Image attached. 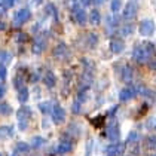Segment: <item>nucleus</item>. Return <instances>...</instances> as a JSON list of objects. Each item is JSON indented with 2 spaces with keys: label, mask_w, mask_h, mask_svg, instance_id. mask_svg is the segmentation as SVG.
<instances>
[{
  "label": "nucleus",
  "mask_w": 156,
  "mask_h": 156,
  "mask_svg": "<svg viewBox=\"0 0 156 156\" xmlns=\"http://www.w3.org/2000/svg\"><path fill=\"white\" fill-rule=\"evenodd\" d=\"M43 0H28V6H40Z\"/></svg>",
  "instance_id": "nucleus-31"
},
{
  "label": "nucleus",
  "mask_w": 156,
  "mask_h": 156,
  "mask_svg": "<svg viewBox=\"0 0 156 156\" xmlns=\"http://www.w3.org/2000/svg\"><path fill=\"white\" fill-rule=\"evenodd\" d=\"M100 20H101V13H100V11L98 9H92L91 12H89V23L91 24H100Z\"/></svg>",
  "instance_id": "nucleus-18"
},
{
  "label": "nucleus",
  "mask_w": 156,
  "mask_h": 156,
  "mask_svg": "<svg viewBox=\"0 0 156 156\" xmlns=\"http://www.w3.org/2000/svg\"><path fill=\"white\" fill-rule=\"evenodd\" d=\"M72 18L74 23H77V24H80V25L86 24V21H88V15L83 11V8H80L77 5L72 8Z\"/></svg>",
  "instance_id": "nucleus-2"
},
{
  "label": "nucleus",
  "mask_w": 156,
  "mask_h": 156,
  "mask_svg": "<svg viewBox=\"0 0 156 156\" xmlns=\"http://www.w3.org/2000/svg\"><path fill=\"white\" fill-rule=\"evenodd\" d=\"M0 156H2V155H0Z\"/></svg>",
  "instance_id": "nucleus-35"
},
{
  "label": "nucleus",
  "mask_w": 156,
  "mask_h": 156,
  "mask_svg": "<svg viewBox=\"0 0 156 156\" xmlns=\"http://www.w3.org/2000/svg\"><path fill=\"white\" fill-rule=\"evenodd\" d=\"M13 5H15V0H2V3H0V8L6 11V9L12 8Z\"/></svg>",
  "instance_id": "nucleus-28"
},
{
  "label": "nucleus",
  "mask_w": 156,
  "mask_h": 156,
  "mask_svg": "<svg viewBox=\"0 0 156 156\" xmlns=\"http://www.w3.org/2000/svg\"><path fill=\"white\" fill-rule=\"evenodd\" d=\"M122 149H123V146L118 141V143H112L110 146L106 147V153L108 156H118L122 153Z\"/></svg>",
  "instance_id": "nucleus-13"
},
{
  "label": "nucleus",
  "mask_w": 156,
  "mask_h": 156,
  "mask_svg": "<svg viewBox=\"0 0 156 156\" xmlns=\"http://www.w3.org/2000/svg\"><path fill=\"white\" fill-rule=\"evenodd\" d=\"M11 61V55H9V52H5V51H0V64H8Z\"/></svg>",
  "instance_id": "nucleus-25"
},
{
  "label": "nucleus",
  "mask_w": 156,
  "mask_h": 156,
  "mask_svg": "<svg viewBox=\"0 0 156 156\" xmlns=\"http://www.w3.org/2000/svg\"><path fill=\"white\" fill-rule=\"evenodd\" d=\"M46 46V37L43 36H37L34 39V43H33V54H36V55H40L42 52H43V49Z\"/></svg>",
  "instance_id": "nucleus-11"
},
{
  "label": "nucleus",
  "mask_w": 156,
  "mask_h": 156,
  "mask_svg": "<svg viewBox=\"0 0 156 156\" xmlns=\"http://www.w3.org/2000/svg\"><path fill=\"white\" fill-rule=\"evenodd\" d=\"M103 2H104V0H94V2H92V3H94V5H98V3H100V5H101V3H103Z\"/></svg>",
  "instance_id": "nucleus-34"
},
{
  "label": "nucleus",
  "mask_w": 156,
  "mask_h": 156,
  "mask_svg": "<svg viewBox=\"0 0 156 156\" xmlns=\"http://www.w3.org/2000/svg\"><path fill=\"white\" fill-rule=\"evenodd\" d=\"M54 55H55L57 60H67L69 55H70V51H69L66 43L61 42V43H58V45L54 48Z\"/></svg>",
  "instance_id": "nucleus-9"
},
{
  "label": "nucleus",
  "mask_w": 156,
  "mask_h": 156,
  "mask_svg": "<svg viewBox=\"0 0 156 156\" xmlns=\"http://www.w3.org/2000/svg\"><path fill=\"white\" fill-rule=\"evenodd\" d=\"M28 95H30V92H28V88L27 86H23V88H20V89H16V97H18V101L20 103H27L28 101Z\"/></svg>",
  "instance_id": "nucleus-15"
},
{
  "label": "nucleus",
  "mask_w": 156,
  "mask_h": 156,
  "mask_svg": "<svg viewBox=\"0 0 156 156\" xmlns=\"http://www.w3.org/2000/svg\"><path fill=\"white\" fill-rule=\"evenodd\" d=\"M123 48H125L123 40H120V39H112L110 40V51L113 54H120L123 51Z\"/></svg>",
  "instance_id": "nucleus-14"
},
{
  "label": "nucleus",
  "mask_w": 156,
  "mask_h": 156,
  "mask_svg": "<svg viewBox=\"0 0 156 156\" xmlns=\"http://www.w3.org/2000/svg\"><path fill=\"white\" fill-rule=\"evenodd\" d=\"M137 95V89L135 88H123L119 92V100L120 101H128Z\"/></svg>",
  "instance_id": "nucleus-12"
},
{
  "label": "nucleus",
  "mask_w": 156,
  "mask_h": 156,
  "mask_svg": "<svg viewBox=\"0 0 156 156\" xmlns=\"http://www.w3.org/2000/svg\"><path fill=\"white\" fill-rule=\"evenodd\" d=\"M30 16H31V12H30V9H27V8H21L20 11H16L15 13V24L16 25H23L24 23H27L28 20H30Z\"/></svg>",
  "instance_id": "nucleus-8"
},
{
  "label": "nucleus",
  "mask_w": 156,
  "mask_h": 156,
  "mask_svg": "<svg viewBox=\"0 0 156 156\" xmlns=\"http://www.w3.org/2000/svg\"><path fill=\"white\" fill-rule=\"evenodd\" d=\"M132 76H134L132 69L129 67V66H125V67H123V70H122V80H125V82H131Z\"/></svg>",
  "instance_id": "nucleus-20"
},
{
  "label": "nucleus",
  "mask_w": 156,
  "mask_h": 156,
  "mask_svg": "<svg viewBox=\"0 0 156 156\" xmlns=\"http://www.w3.org/2000/svg\"><path fill=\"white\" fill-rule=\"evenodd\" d=\"M6 76H8L6 66H5V64H0V80H2V82H5V80H6Z\"/></svg>",
  "instance_id": "nucleus-29"
},
{
  "label": "nucleus",
  "mask_w": 156,
  "mask_h": 156,
  "mask_svg": "<svg viewBox=\"0 0 156 156\" xmlns=\"http://www.w3.org/2000/svg\"><path fill=\"white\" fill-rule=\"evenodd\" d=\"M28 150H30V146L27 143H23V141L16 143V146H15V153H27Z\"/></svg>",
  "instance_id": "nucleus-23"
},
{
  "label": "nucleus",
  "mask_w": 156,
  "mask_h": 156,
  "mask_svg": "<svg viewBox=\"0 0 156 156\" xmlns=\"http://www.w3.org/2000/svg\"><path fill=\"white\" fill-rule=\"evenodd\" d=\"M48 12L57 18V9H55V6H54V5H51V3L48 5Z\"/></svg>",
  "instance_id": "nucleus-30"
},
{
  "label": "nucleus",
  "mask_w": 156,
  "mask_h": 156,
  "mask_svg": "<svg viewBox=\"0 0 156 156\" xmlns=\"http://www.w3.org/2000/svg\"><path fill=\"white\" fill-rule=\"evenodd\" d=\"M43 83L46 85L48 88H54L55 83H57V77H55V74L52 72H46L45 73V76H43Z\"/></svg>",
  "instance_id": "nucleus-16"
},
{
  "label": "nucleus",
  "mask_w": 156,
  "mask_h": 156,
  "mask_svg": "<svg viewBox=\"0 0 156 156\" xmlns=\"http://www.w3.org/2000/svg\"><path fill=\"white\" fill-rule=\"evenodd\" d=\"M5 28H6V24H5V23H2V21H0V30H5Z\"/></svg>",
  "instance_id": "nucleus-33"
},
{
  "label": "nucleus",
  "mask_w": 156,
  "mask_h": 156,
  "mask_svg": "<svg viewBox=\"0 0 156 156\" xmlns=\"http://www.w3.org/2000/svg\"><path fill=\"white\" fill-rule=\"evenodd\" d=\"M52 106H54V103H51V101H43V103L39 104V110H40L43 115H51Z\"/></svg>",
  "instance_id": "nucleus-19"
},
{
  "label": "nucleus",
  "mask_w": 156,
  "mask_h": 156,
  "mask_svg": "<svg viewBox=\"0 0 156 156\" xmlns=\"http://www.w3.org/2000/svg\"><path fill=\"white\" fill-rule=\"evenodd\" d=\"M45 143H46V140H45L43 137H33L31 141H30V146H31L33 149H39L40 146H43Z\"/></svg>",
  "instance_id": "nucleus-22"
},
{
  "label": "nucleus",
  "mask_w": 156,
  "mask_h": 156,
  "mask_svg": "<svg viewBox=\"0 0 156 156\" xmlns=\"http://www.w3.org/2000/svg\"><path fill=\"white\" fill-rule=\"evenodd\" d=\"M91 123H92L95 128L103 126V123H104V116H97V118H92V119H91Z\"/></svg>",
  "instance_id": "nucleus-26"
},
{
  "label": "nucleus",
  "mask_w": 156,
  "mask_h": 156,
  "mask_svg": "<svg viewBox=\"0 0 156 156\" xmlns=\"http://www.w3.org/2000/svg\"><path fill=\"white\" fill-rule=\"evenodd\" d=\"M137 13V5L134 2H128L125 6H123V12H122V16L125 20H132Z\"/></svg>",
  "instance_id": "nucleus-10"
},
{
  "label": "nucleus",
  "mask_w": 156,
  "mask_h": 156,
  "mask_svg": "<svg viewBox=\"0 0 156 156\" xmlns=\"http://www.w3.org/2000/svg\"><path fill=\"white\" fill-rule=\"evenodd\" d=\"M30 116H31V110L28 107H25V106H23V107H20L16 110V120H18V128H20V131H25V129H27Z\"/></svg>",
  "instance_id": "nucleus-1"
},
{
  "label": "nucleus",
  "mask_w": 156,
  "mask_h": 156,
  "mask_svg": "<svg viewBox=\"0 0 156 156\" xmlns=\"http://www.w3.org/2000/svg\"><path fill=\"white\" fill-rule=\"evenodd\" d=\"M120 8H122V0H112V2H110V9H112V12H119Z\"/></svg>",
  "instance_id": "nucleus-24"
},
{
  "label": "nucleus",
  "mask_w": 156,
  "mask_h": 156,
  "mask_svg": "<svg viewBox=\"0 0 156 156\" xmlns=\"http://www.w3.org/2000/svg\"><path fill=\"white\" fill-rule=\"evenodd\" d=\"M51 118H52V122H54V123H57V125L62 123L64 119H66V112H64V108L61 107L60 104L54 103V106H52V112H51Z\"/></svg>",
  "instance_id": "nucleus-3"
},
{
  "label": "nucleus",
  "mask_w": 156,
  "mask_h": 156,
  "mask_svg": "<svg viewBox=\"0 0 156 156\" xmlns=\"http://www.w3.org/2000/svg\"><path fill=\"white\" fill-rule=\"evenodd\" d=\"M13 129L12 126L6 125V126H0V138H8V137H12Z\"/></svg>",
  "instance_id": "nucleus-21"
},
{
  "label": "nucleus",
  "mask_w": 156,
  "mask_h": 156,
  "mask_svg": "<svg viewBox=\"0 0 156 156\" xmlns=\"http://www.w3.org/2000/svg\"><path fill=\"white\" fill-rule=\"evenodd\" d=\"M132 58L137 62H147V49L143 45H137L132 51Z\"/></svg>",
  "instance_id": "nucleus-5"
},
{
  "label": "nucleus",
  "mask_w": 156,
  "mask_h": 156,
  "mask_svg": "<svg viewBox=\"0 0 156 156\" xmlns=\"http://www.w3.org/2000/svg\"><path fill=\"white\" fill-rule=\"evenodd\" d=\"M107 138L112 143H118L120 138V128L118 122H113L107 126Z\"/></svg>",
  "instance_id": "nucleus-4"
},
{
  "label": "nucleus",
  "mask_w": 156,
  "mask_h": 156,
  "mask_svg": "<svg viewBox=\"0 0 156 156\" xmlns=\"http://www.w3.org/2000/svg\"><path fill=\"white\" fill-rule=\"evenodd\" d=\"M12 112H13V108L9 103L0 101V115L2 116H9V115H12Z\"/></svg>",
  "instance_id": "nucleus-17"
},
{
  "label": "nucleus",
  "mask_w": 156,
  "mask_h": 156,
  "mask_svg": "<svg viewBox=\"0 0 156 156\" xmlns=\"http://www.w3.org/2000/svg\"><path fill=\"white\" fill-rule=\"evenodd\" d=\"M132 30H134V27H132L131 24L123 25V27L120 28V34H123V36H129V34L132 33Z\"/></svg>",
  "instance_id": "nucleus-27"
},
{
  "label": "nucleus",
  "mask_w": 156,
  "mask_h": 156,
  "mask_svg": "<svg viewBox=\"0 0 156 156\" xmlns=\"http://www.w3.org/2000/svg\"><path fill=\"white\" fill-rule=\"evenodd\" d=\"M138 31L143 36H152L155 33V23L152 20H143L138 25Z\"/></svg>",
  "instance_id": "nucleus-6"
},
{
  "label": "nucleus",
  "mask_w": 156,
  "mask_h": 156,
  "mask_svg": "<svg viewBox=\"0 0 156 156\" xmlns=\"http://www.w3.org/2000/svg\"><path fill=\"white\" fill-rule=\"evenodd\" d=\"M73 149V140L69 137H62L61 141L57 146V153L58 155H66Z\"/></svg>",
  "instance_id": "nucleus-7"
},
{
  "label": "nucleus",
  "mask_w": 156,
  "mask_h": 156,
  "mask_svg": "<svg viewBox=\"0 0 156 156\" xmlns=\"http://www.w3.org/2000/svg\"><path fill=\"white\" fill-rule=\"evenodd\" d=\"M5 92H6V86H5V82H2V80H0V98L5 95Z\"/></svg>",
  "instance_id": "nucleus-32"
}]
</instances>
